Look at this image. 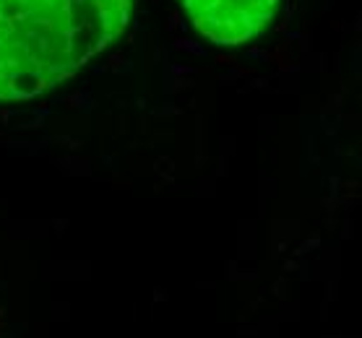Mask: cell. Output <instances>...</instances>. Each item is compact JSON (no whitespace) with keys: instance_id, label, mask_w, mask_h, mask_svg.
Returning <instances> with one entry per match:
<instances>
[{"instance_id":"6da1fadb","label":"cell","mask_w":362,"mask_h":338,"mask_svg":"<svg viewBox=\"0 0 362 338\" xmlns=\"http://www.w3.org/2000/svg\"><path fill=\"white\" fill-rule=\"evenodd\" d=\"M133 0H0V102H26L125 32Z\"/></svg>"},{"instance_id":"7a4b0ae2","label":"cell","mask_w":362,"mask_h":338,"mask_svg":"<svg viewBox=\"0 0 362 338\" xmlns=\"http://www.w3.org/2000/svg\"><path fill=\"white\" fill-rule=\"evenodd\" d=\"M190 21L214 44L238 47L274 21L279 0H180Z\"/></svg>"}]
</instances>
